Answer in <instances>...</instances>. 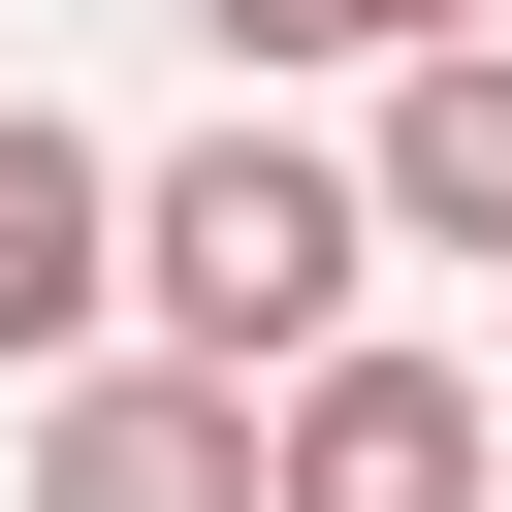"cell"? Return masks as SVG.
I'll use <instances>...</instances> for the list:
<instances>
[{"mask_svg": "<svg viewBox=\"0 0 512 512\" xmlns=\"http://www.w3.org/2000/svg\"><path fill=\"white\" fill-rule=\"evenodd\" d=\"M352 256H384V160H288V128L128 160V320H160V352H224V384L352 352Z\"/></svg>", "mask_w": 512, "mask_h": 512, "instance_id": "6da1fadb", "label": "cell"}, {"mask_svg": "<svg viewBox=\"0 0 512 512\" xmlns=\"http://www.w3.org/2000/svg\"><path fill=\"white\" fill-rule=\"evenodd\" d=\"M32 512H288V416L224 352H64L32 384Z\"/></svg>", "mask_w": 512, "mask_h": 512, "instance_id": "7a4b0ae2", "label": "cell"}, {"mask_svg": "<svg viewBox=\"0 0 512 512\" xmlns=\"http://www.w3.org/2000/svg\"><path fill=\"white\" fill-rule=\"evenodd\" d=\"M480 480H512L480 352H288V512H480Z\"/></svg>", "mask_w": 512, "mask_h": 512, "instance_id": "3957f363", "label": "cell"}, {"mask_svg": "<svg viewBox=\"0 0 512 512\" xmlns=\"http://www.w3.org/2000/svg\"><path fill=\"white\" fill-rule=\"evenodd\" d=\"M96 320H128V160H96V128H32V96H0V384H64V352H96Z\"/></svg>", "mask_w": 512, "mask_h": 512, "instance_id": "277c9868", "label": "cell"}, {"mask_svg": "<svg viewBox=\"0 0 512 512\" xmlns=\"http://www.w3.org/2000/svg\"><path fill=\"white\" fill-rule=\"evenodd\" d=\"M352 160H384V256H512V32H416Z\"/></svg>", "mask_w": 512, "mask_h": 512, "instance_id": "5b68a950", "label": "cell"}, {"mask_svg": "<svg viewBox=\"0 0 512 512\" xmlns=\"http://www.w3.org/2000/svg\"><path fill=\"white\" fill-rule=\"evenodd\" d=\"M224 64H416V32H512V0H192Z\"/></svg>", "mask_w": 512, "mask_h": 512, "instance_id": "8992f818", "label": "cell"}]
</instances>
